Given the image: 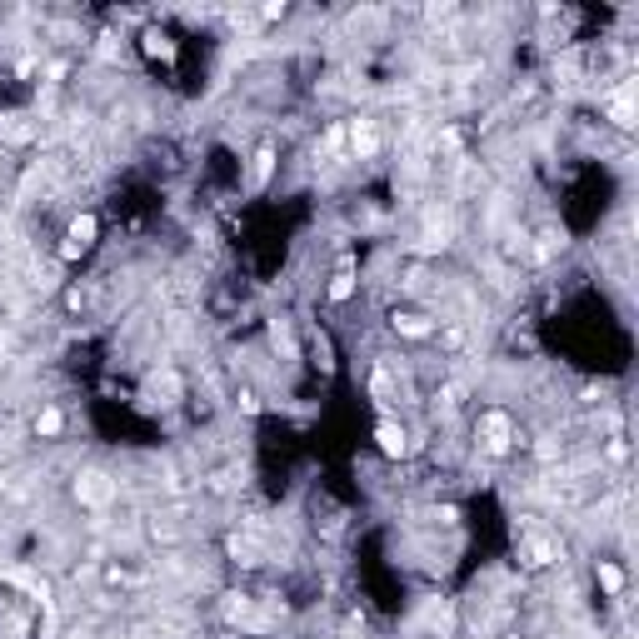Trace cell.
Segmentation results:
<instances>
[{
  "instance_id": "obj_1",
  "label": "cell",
  "mask_w": 639,
  "mask_h": 639,
  "mask_svg": "<svg viewBox=\"0 0 639 639\" xmlns=\"http://www.w3.org/2000/svg\"><path fill=\"white\" fill-rule=\"evenodd\" d=\"M95 245V220L90 215H80L76 225L66 230V245H60V255H66V260H76V255H85Z\"/></svg>"
},
{
  "instance_id": "obj_2",
  "label": "cell",
  "mask_w": 639,
  "mask_h": 639,
  "mask_svg": "<svg viewBox=\"0 0 639 639\" xmlns=\"http://www.w3.org/2000/svg\"><path fill=\"white\" fill-rule=\"evenodd\" d=\"M380 450H385V455H404V450H410L400 424H380Z\"/></svg>"
},
{
  "instance_id": "obj_3",
  "label": "cell",
  "mask_w": 639,
  "mask_h": 639,
  "mask_svg": "<svg viewBox=\"0 0 639 639\" xmlns=\"http://www.w3.org/2000/svg\"><path fill=\"white\" fill-rule=\"evenodd\" d=\"M505 639H519V634H505Z\"/></svg>"
}]
</instances>
